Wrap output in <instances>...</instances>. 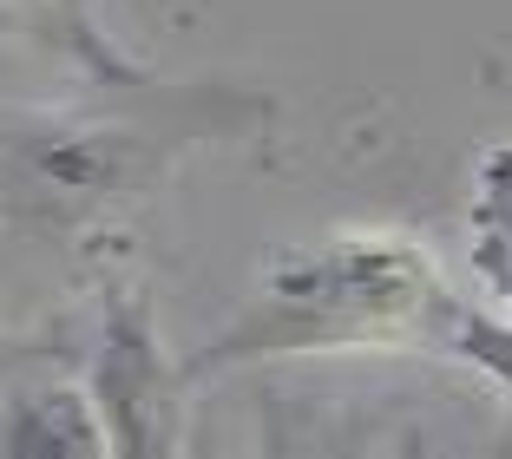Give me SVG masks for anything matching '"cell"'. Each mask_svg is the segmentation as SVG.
<instances>
[{
  "instance_id": "obj_1",
  "label": "cell",
  "mask_w": 512,
  "mask_h": 459,
  "mask_svg": "<svg viewBox=\"0 0 512 459\" xmlns=\"http://www.w3.org/2000/svg\"><path fill=\"white\" fill-rule=\"evenodd\" d=\"M270 99L230 79H92L79 99L0 112V223L73 250L138 217L171 164L263 125Z\"/></svg>"
},
{
  "instance_id": "obj_2",
  "label": "cell",
  "mask_w": 512,
  "mask_h": 459,
  "mask_svg": "<svg viewBox=\"0 0 512 459\" xmlns=\"http://www.w3.org/2000/svg\"><path fill=\"white\" fill-rule=\"evenodd\" d=\"M499 328L473 322L447 296L434 256L388 230H342V237L283 250L250 289L224 335L184 361V387H211L217 374L289 355H342V348H460L493 368Z\"/></svg>"
},
{
  "instance_id": "obj_3",
  "label": "cell",
  "mask_w": 512,
  "mask_h": 459,
  "mask_svg": "<svg viewBox=\"0 0 512 459\" xmlns=\"http://www.w3.org/2000/svg\"><path fill=\"white\" fill-rule=\"evenodd\" d=\"M92 407L106 420V446L112 453H178L184 433V374L165 368L151 315L138 296L112 289L99 302V341H92V381H86Z\"/></svg>"
},
{
  "instance_id": "obj_4",
  "label": "cell",
  "mask_w": 512,
  "mask_h": 459,
  "mask_svg": "<svg viewBox=\"0 0 512 459\" xmlns=\"http://www.w3.org/2000/svg\"><path fill=\"white\" fill-rule=\"evenodd\" d=\"M0 453L14 459H86V453H112L106 446V420L92 407V394L66 381H33L14 387L0 407Z\"/></svg>"
},
{
  "instance_id": "obj_5",
  "label": "cell",
  "mask_w": 512,
  "mask_h": 459,
  "mask_svg": "<svg viewBox=\"0 0 512 459\" xmlns=\"http://www.w3.org/2000/svg\"><path fill=\"white\" fill-rule=\"evenodd\" d=\"M0 27L53 46V53L73 60L86 79H138L145 73V66H132L119 46H112L106 20H99V0H0Z\"/></svg>"
},
{
  "instance_id": "obj_6",
  "label": "cell",
  "mask_w": 512,
  "mask_h": 459,
  "mask_svg": "<svg viewBox=\"0 0 512 459\" xmlns=\"http://www.w3.org/2000/svg\"><path fill=\"white\" fill-rule=\"evenodd\" d=\"M467 243H473V276L480 289L506 309L512 322V145L486 151L480 178H473V204H467Z\"/></svg>"
}]
</instances>
